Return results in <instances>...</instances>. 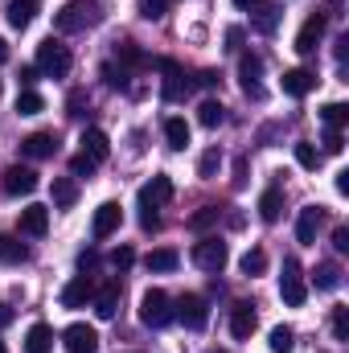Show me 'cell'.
<instances>
[{"mask_svg":"<svg viewBox=\"0 0 349 353\" xmlns=\"http://www.w3.org/2000/svg\"><path fill=\"white\" fill-rule=\"evenodd\" d=\"M103 21V4L99 0H70L62 4V12L54 17L58 33H83V29H94Z\"/></svg>","mask_w":349,"mask_h":353,"instance_id":"obj_1","label":"cell"},{"mask_svg":"<svg viewBox=\"0 0 349 353\" xmlns=\"http://www.w3.org/2000/svg\"><path fill=\"white\" fill-rule=\"evenodd\" d=\"M70 66H74L70 50H66V46H58L54 37L37 46V70H41V74H50V79H66V74H70Z\"/></svg>","mask_w":349,"mask_h":353,"instance_id":"obj_2","label":"cell"},{"mask_svg":"<svg viewBox=\"0 0 349 353\" xmlns=\"http://www.w3.org/2000/svg\"><path fill=\"white\" fill-rule=\"evenodd\" d=\"M140 321H144L148 329H165V325L173 321V300H169L161 288H148V292L140 296Z\"/></svg>","mask_w":349,"mask_h":353,"instance_id":"obj_3","label":"cell"},{"mask_svg":"<svg viewBox=\"0 0 349 353\" xmlns=\"http://www.w3.org/2000/svg\"><path fill=\"white\" fill-rule=\"evenodd\" d=\"M148 66H157V70H165V83H161V94L169 99V103H181V99H189V90H193V79L169 62V58H157V62H148Z\"/></svg>","mask_w":349,"mask_h":353,"instance_id":"obj_4","label":"cell"},{"mask_svg":"<svg viewBox=\"0 0 349 353\" xmlns=\"http://www.w3.org/2000/svg\"><path fill=\"white\" fill-rule=\"evenodd\" d=\"M279 296L288 308H300L308 300V288H304V275H300V263L296 259H283V275H279Z\"/></svg>","mask_w":349,"mask_h":353,"instance_id":"obj_5","label":"cell"},{"mask_svg":"<svg viewBox=\"0 0 349 353\" xmlns=\"http://www.w3.org/2000/svg\"><path fill=\"white\" fill-rule=\"evenodd\" d=\"M173 316H181V325H185V329L201 333V329L210 325V304H206L201 296H193V292H189V296H181V304H177Z\"/></svg>","mask_w":349,"mask_h":353,"instance_id":"obj_6","label":"cell"},{"mask_svg":"<svg viewBox=\"0 0 349 353\" xmlns=\"http://www.w3.org/2000/svg\"><path fill=\"white\" fill-rule=\"evenodd\" d=\"M226 259H230V255H226V243H222V239H201V243L193 247V263L201 267V271H214V275H218V271L226 267Z\"/></svg>","mask_w":349,"mask_h":353,"instance_id":"obj_7","label":"cell"},{"mask_svg":"<svg viewBox=\"0 0 349 353\" xmlns=\"http://www.w3.org/2000/svg\"><path fill=\"white\" fill-rule=\"evenodd\" d=\"M325 25H329V21H325V12H312V17L300 25V33H296V46H292V50L308 58V54L321 46V37H325Z\"/></svg>","mask_w":349,"mask_h":353,"instance_id":"obj_8","label":"cell"},{"mask_svg":"<svg viewBox=\"0 0 349 353\" xmlns=\"http://www.w3.org/2000/svg\"><path fill=\"white\" fill-rule=\"evenodd\" d=\"M58 136L54 132H33V136H25L21 140V157H29V161H50V157H58Z\"/></svg>","mask_w":349,"mask_h":353,"instance_id":"obj_9","label":"cell"},{"mask_svg":"<svg viewBox=\"0 0 349 353\" xmlns=\"http://www.w3.org/2000/svg\"><path fill=\"white\" fill-rule=\"evenodd\" d=\"M119 222H123V210H119V201H103L99 210H94V222H90V234L103 243V239H111L115 230H119Z\"/></svg>","mask_w":349,"mask_h":353,"instance_id":"obj_10","label":"cell"},{"mask_svg":"<svg viewBox=\"0 0 349 353\" xmlns=\"http://www.w3.org/2000/svg\"><path fill=\"white\" fill-rule=\"evenodd\" d=\"M62 345H66V353H99V333L90 325H70L62 333Z\"/></svg>","mask_w":349,"mask_h":353,"instance_id":"obj_11","label":"cell"},{"mask_svg":"<svg viewBox=\"0 0 349 353\" xmlns=\"http://www.w3.org/2000/svg\"><path fill=\"white\" fill-rule=\"evenodd\" d=\"M119 296H123L119 275H115V279H107V283H103V292H94V312H99V321H111V316L119 312Z\"/></svg>","mask_w":349,"mask_h":353,"instance_id":"obj_12","label":"cell"},{"mask_svg":"<svg viewBox=\"0 0 349 353\" xmlns=\"http://www.w3.org/2000/svg\"><path fill=\"white\" fill-rule=\"evenodd\" d=\"M255 325H259V312H255V304L239 300V304L230 308V333H235L239 341H247V337L255 333Z\"/></svg>","mask_w":349,"mask_h":353,"instance_id":"obj_13","label":"cell"},{"mask_svg":"<svg viewBox=\"0 0 349 353\" xmlns=\"http://www.w3.org/2000/svg\"><path fill=\"white\" fill-rule=\"evenodd\" d=\"M173 197V181L161 173V176H152L144 189H140V210H161L165 201Z\"/></svg>","mask_w":349,"mask_h":353,"instance_id":"obj_14","label":"cell"},{"mask_svg":"<svg viewBox=\"0 0 349 353\" xmlns=\"http://www.w3.org/2000/svg\"><path fill=\"white\" fill-rule=\"evenodd\" d=\"M90 300H94V283H90V275H74V279L62 288V308H87Z\"/></svg>","mask_w":349,"mask_h":353,"instance_id":"obj_15","label":"cell"},{"mask_svg":"<svg viewBox=\"0 0 349 353\" xmlns=\"http://www.w3.org/2000/svg\"><path fill=\"white\" fill-rule=\"evenodd\" d=\"M37 189V173L29 169V165H12L8 173H4V193H12V197H29Z\"/></svg>","mask_w":349,"mask_h":353,"instance_id":"obj_16","label":"cell"},{"mask_svg":"<svg viewBox=\"0 0 349 353\" xmlns=\"http://www.w3.org/2000/svg\"><path fill=\"white\" fill-rule=\"evenodd\" d=\"M259 74H263V58L259 54H243V58H239V79H243V90H247L251 99H263Z\"/></svg>","mask_w":349,"mask_h":353,"instance_id":"obj_17","label":"cell"},{"mask_svg":"<svg viewBox=\"0 0 349 353\" xmlns=\"http://www.w3.org/2000/svg\"><path fill=\"white\" fill-rule=\"evenodd\" d=\"M17 226H21V234L41 239V234L50 230V210H46V205H25L21 218H17Z\"/></svg>","mask_w":349,"mask_h":353,"instance_id":"obj_18","label":"cell"},{"mask_svg":"<svg viewBox=\"0 0 349 353\" xmlns=\"http://www.w3.org/2000/svg\"><path fill=\"white\" fill-rule=\"evenodd\" d=\"M317 230H321V205H304L300 218H296V243L312 247L317 243Z\"/></svg>","mask_w":349,"mask_h":353,"instance_id":"obj_19","label":"cell"},{"mask_svg":"<svg viewBox=\"0 0 349 353\" xmlns=\"http://www.w3.org/2000/svg\"><path fill=\"white\" fill-rule=\"evenodd\" d=\"M79 144H83V157H90V161H94V165H103V161H107V157H111V140H107V136H103V132H99V128H87V132H83V140H79Z\"/></svg>","mask_w":349,"mask_h":353,"instance_id":"obj_20","label":"cell"},{"mask_svg":"<svg viewBox=\"0 0 349 353\" xmlns=\"http://www.w3.org/2000/svg\"><path fill=\"white\" fill-rule=\"evenodd\" d=\"M308 90H317V74H312V70H300V66H296V70H288V74H283V94L304 99Z\"/></svg>","mask_w":349,"mask_h":353,"instance_id":"obj_21","label":"cell"},{"mask_svg":"<svg viewBox=\"0 0 349 353\" xmlns=\"http://www.w3.org/2000/svg\"><path fill=\"white\" fill-rule=\"evenodd\" d=\"M50 193H54V205H58V210H70V205L79 201V181H74V176H54Z\"/></svg>","mask_w":349,"mask_h":353,"instance_id":"obj_22","label":"cell"},{"mask_svg":"<svg viewBox=\"0 0 349 353\" xmlns=\"http://www.w3.org/2000/svg\"><path fill=\"white\" fill-rule=\"evenodd\" d=\"M279 214H283V189L271 185V189L259 193V218L263 222H279Z\"/></svg>","mask_w":349,"mask_h":353,"instance_id":"obj_23","label":"cell"},{"mask_svg":"<svg viewBox=\"0 0 349 353\" xmlns=\"http://www.w3.org/2000/svg\"><path fill=\"white\" fill-rule=\"evenodd\" d=\"M25 353H54V329L50 325H33L25 333Z\"/></svg>","mask_w":349,"mask_h":353,"instance_id":"obj_24","label":"cell"},{"mask_svg":"<svg viewBox=\"0 0 349 353\" xmlns=\"http://www.w3.org/2000/svg\"><path fill=\"white\" fill-rule=\"evenodd\" d=\"M29 259V247L21 243V239H12V234H0V263H25Z\"/></svg>","mask_w":349,"mask_h":353,"instance_id":"obj_25","label":"cell"},{"mask_svg":"<svg viewBox=\"0 0 349 353\" xmlns=\"http://www.w3.org/2000/svg\"><path fill=\"white\" fill-rule=\"evenodd\" d=\"M165 140H169V148H173V152H185V148H189V123H185V119H165Z\"/></svg>","mask_w":349,"mask_h":353,"instance_id":"obj_26","label":"cell"},{"mask_svg":"<svg viewBox=\"0 0 349 353\" xmlns=\"http://www.w3.org/2000/svg\"><path fill=\"white\" fill-rule=\"evenodd\" d=\"M177 263H181V255H177L173 247H157V251H148V259H144L148 271H177Z\"/></svg>","mask_w":349,"mask_h":353,"instance_id":"obj_27","label":"cell"},{"mask_svg":"<svg viewBox=\"0 0 349 353\" xmlns=\"http://www.w3.org/2000/svg\"><path fill=\"white\" fill-rule=\"evenodd\" d=\"M222 119H226V107H222L218 99H206V103L197 107V123H201V128H218Z\"/></svg>","mask_w":349,"mask_h":353,"instance_id":"obj_28","label":"cell"},{"mask_svg":"<svg viewBox=\"0 0 349 353\" xmlns=\"http://www.w3.org/2000/svg\"><path fill=\"white\" fill-rule=\"evenodd\" d=\"M279 17H283V8H275V4H259V8H255V29H259V33H275Z\"/></svg>","mask_w":349,"mask_h":353,"instance_id":"obj_29","label":"cell"},{"mask_svg":"<svg viewBox=\"0 0 349 353\" xmlns=\"http://www.w3.org/2000/svg\"><path fill=\"white\" fill-rule=\"evenodd\" d=\"M37 111H46V99H41L33 87H25L21 94H17V115H37Z\"/></svg>","mask_w":349,"mask_h":353,"instance_id":"obj_30","label":"cell"},{"mask_svg":"<svg viewBox=\"0 0 349 353\" xmlns=\"http://www.w3.org/2000/svg\"><path fill=\"white\" fill-rule=\"evenodd\" d=\"M267 345H271V353H292V350H296V333H292L288 325H275Z\"/></svg>","mask_w":349,"mask_h":353,"instance_id":"obj_31","label":"cell"},{"mask_svg":"<svg viewBox=\"0 0 349 353\" xmlns=\"http://www.w3.org/2000/svg\"><path fill=\"white\" fill-rule=\"evenodd\" d=\"M29 21H33V4L29 0H12L8 4V25L12 29H29Z\"/></svg>","mask_w":349,"mask_h":353,"instance_id":"obj_32","label":"cell"},{"mask_svg":"<svg viewBox=\"0 0 349 353\" xmlns=\"http://www.w3.org/2000/svg\"><path fill=\"white\" fill-rule=\"evenodd\" d=\"M321 119H325L329 128H337V132H341V128L349 123V107H346V103H325V107H321Z\"/></svg>","mask_w":349,"mask_h":353,"instance_id":"obj_33","label":"cell"},{"mask_svg":"<svg viewBox=\"0 0 349 353\" xmlns=\"http://www.w3.org/2000/svg\"><path fill=\"white\" fill-rule=\"evenodd\" d=\"M317 288H321V292L341 288V267H337V263H321V267H317Z\"/></svg>","mask_w":349,"mask_h":353,"instance_id":"obj_34","label":"cell"},{"mask_svg":"<svg viewBox=\"0 0 349 353\" xmlns=\"http://www.w3.org/2000/svg\"><path fill=\"white\" fill-rule=\"evenodd\" d=\"M218 214H222L218 205H201V210H197V214L189 218V230H197V234H201V230H210V226L218 222Z\"/></svg>","mask_w":349,"mask_h":353,"instance_id":"obj_35","label":"cell"},{"mask_svg":"<svg viewBox=\"0 0 349 353\" xmlns=\"http://www.w3.org/2000/svg\"><path fill=\"white\" fill-rule=\"evenodd\" d=\"M239 267H243V275H263V271H267V251H259V247L247 251V255L239 259Z\"/></svg>","mask_w":349,"mask_h":353,"instance_id":"obj_36","label":"cell"},{"mask_svg":"<svg viewBox=\"0 0 349 353\" xmlns=\"http://www.w3.org/2000/svg\"><path fill=\"white\" fill-rule=\"evenodd\" d=\"M218 165H222V152H218V148H206V152H201V161H197V176H206V181H210V176L218 173Z\"/></svg>","mask_w":349,"mask_h":353,"instance_id":"obj_37","label":"cell"},{"mask_svg":"<svg viewBox=\"0 0 349 353\" xmlns=\"http://www.w3.org/2000/svg\"><path fill=\"white\" fill-rule=\"evenodd\" d=\"M296 165H300V169H317V165H321V152H317L308 140H300V144H296Z\"/></svg>","mask_w":349,"mask_h":353,"instance_id":"obj_38","label":"cell"},{"mask_svg":"<svg viewBox=\"0 0 349 353\" xmlns=\"http://www.w3.org/2000/svg\"><path fill=\"white\" fill-rule=\"evenodd\" d=\"M115 58H119L123 66H148V58H144V54H140V50H136L132 41H123V46L115 50Z\"/></svg>","mask_w":349,"mask_h":353,"instance_id":"obj_39","label":"cell"},{"mask_svg":"<svg viewBox=\"0 0 349 353\" xmlns=\"http://www.w3.org/2000/svg\"><path fill=\"white\" fill-rule=\"evenodd\" d=\"M66 115L70 119H83L87 115V90H70L66 94Z\"/></svg>","mask_w":349,"mask_h":353,"instance_id":"obj_40","label":"cell"},{"mask_svg":"<svg viewBox=\"0 0 349 353\" xmlns=\"http://www.w3.org/2000/svg\"><path fill=\"white\" fill-rule=\"evenodd\" d=\"M169 12V0H140V17L144 21H161Z\"/></svg>","mask_w":349,"mask_h":353,"instance_id":"obj_41","label":"cell"},{"mask_svg":"<svg viewBox=\"0 0 349 353\" xmlns=\"http://www.w3.org/2000/svg\"><path fill=\"white\" fill-rule=\"evenodd\" d=\"M132 263H136V251H132V247H115V251H111V267H115V271H128Z\"/></svg>","mask_w":349,"mask_h":353,"instance_id":"obj_42","label":"cell"},{"mask_svg":"<svg viewBox=\"0 0 349 353\" xmlns=\"http://www.w3.org/2000/svg\"><path fill=\"white\" fill-rule=\"evenodd\" d=\"M333 333L337 341H349V308H333Z\"/></svg>","mask_w":349,"mask_h":353,"instance_id":"obj_43","label":"cell"},{"mask_svg":"<svg viewBox=\"0 0 349 353\" xmlns=\"http://www.w3.org/2000/svg\"><path fill=\"white\" fill-rule=\"evenodd\" d=\"M321 144H325V152H329V157H337V152H341V148H346V136H341V132H337V128H329V132H325V140H321Z\"/></svg>","mask_w":349,"mask_h":353,"instance_id":"obj_44","label":"cell"},{"mask_svg":"<svg viewBox=\"0 0 349 353\" xmlns=\"http://www.w3.org/2000/svg\"><path fill=\"white\" fill-rule=\"evenodd\" d=\"M90 173H94V161H90V157H83V152H79V157L70 161V176H90Z\"/></svg>","mask_w":349,"mask_h":353,"instance_id":"obj_45","label":"cell"},{"mask_svg":"<svg viewBox=\"0 0 349 353\" xmlns=\"http://www.w3.org/2000/svg\"><path fill=\"white\" fill-rule=\"evenodd\" d=\"M103 79H107V87H115V90L128 87V74H123V70H115V66H103Z\"/></svg>","mask_w":349,"mask_h":353,"instance_id":"obj_46","label":"cell"},{"mask_svg":"<svg viewBox=\"0 0 349 353\" xmlns=\"http://www.w3.org/2000/svg\"><path fill=\"white\" fill-rule=\"evenodd\" d=\"M99 267V251H79V271L87 275V271H94Z\"/></svg>","mask_w":349,"mask_h":353,"instance_id":"obj_47","label":"cell"},{"mask_svg":"<svg viewBox=\"0 0 349 353\" xmlns=\"http://www.w3.org/2000/svg\"><path fill=\"white\" fill-rule=\"evenodd\" d=\"M243 185H247V157L235 161V189H243Z\"/></svg>","mask_w":349,"mask_h":353,"instance_id":"obj_48","label":"cell"},{"mask_svg":"<svg viewBox=\"0 0 349 353\" xmlns=\"http://www.w3.org/2000/svg\"><path fill=\"white\" fill-rule=\"evenodd\" d=\"M239 46H243V29L230 25V29H226V50H239Z\"/></svg>","mask_w":349,"mask_h":353,"instance_id":"obj_49","label":"cell"},{"mask_svg":"<svg viewBox=\"0 0 349 353\" xmlns=\"http://www.w3.org/2000/svg\"><path fill=\"white\" fill-rule=\"evenodd\" d=\"M333 247H337V251H341V255H346V251H349V230H346V226H341V230H337V234H333Z\"/></svg>","mask_w":349,"mask_h":353,"instance_id":"obj_50","label":"cell"},{"mask_svg":"<svg viewBox=\"0 0 349 353\" xmlns=\"http://www.w3.org/2000/svg\"><path fill=\"white\" fill-rule=\"evenodd\" d=\"M33 79H37V70H33V66H21V90L33 87Z\"/></svg>","mask_w":349,"mask_h":353,"instance_id":"obj_51","label":"cell"},{"mask_svg":"<svg viewBox=\"0 0 349 353\" xmlns=\"http://www.w3.org/2000/svg\"><path fill=\"white\" fill-rule=\"evenodd\" d=\"M197 83H201V87H218V74H214V70H201Z\"/></svg>","mask_w":349,"mask_h":353,"instance_id":"obj_52","label":"cell"},{"mask_svg":"<svg viewBox=\"0 0 349 353\" xmlns=\"http://www.w3.org/2000/svg\"><path fill=\"white\" fill-rule=\"evenodd\" d=\"M337 193H349V169H341V173H337Z\"/></svg>","mask_w":349,"mask_h":353,"instance_id":"obj_53","label":"cell"},{"mask_svg":"<svg viewBox=\"0 0 349 353\" xmlns=\"http://www.w3.org/2000/svg\"><path fill=\"white\" fill-rule=\"evenodd\" d=\"M4 325H12V308H8V304H0V329H4Z\"/></svg>","mask_w":349,"mask_h":353,"instance_id":"obj_54","label":"cell"},{"mask_svg":"<svg viewBox=\"0 0 349 353\" xmlns=\"http://www.w3.org/2000/svg\"><path fill=\"white\" fill-rule=\"evenodd\" d=\"M235 4H239V8H259L263 0H235Z\"/></svg>","mask_w":349,"mask_h":353,"instance_id":"obj_55","label":"cell"},{"mask_svg":"<svg viewBox=\"0 0 349 353\" xmlns=\"http://www.w3.org/2000/svg\"><path fill=\"white\" fill-rule=\"evenodd\" d=\"M4 58H8V46H4V41H0V62H4Z\"/></svg>","mask_w":349,"mask_h":353,"instance_id":"obj_56","label":"cell"},{"mask_svg":"<svg viewBox=\"0 0 349 353\" xmlns=\"http://www.w3.org/2000/svg\"><path fill=\"white\" fill-rule=\"evenodd\" d=\"M0 353H8V350H4V341H0Z\"/></svg>","mask_w":349,"mask_h":353,"instance_id":"obj_57","label":"cell"},{"mask_svg":"<svg viewBox=\"0 0 349 353\" xmlns=\"http://www.w3.org/2000/svg\"><path fill=\"white\" fill-rule=\"evenodd\" d=\"M29 4H37V0H29Z\"/></svg>","mask_w":349,"mask_h":353,"instance_id":"obj_58","label":"cell"},{"mask_svg":"<svg viewBox=\"0 0 349 353\" xmlns=\"http://www.w3.org/2000/svg\"><path fill=\"white\" fill-rule=\"evenodd\" d=\"M210 353H218V350H210Z\"/></svg>","mask_w":349,"mask_h":353,"instance_id":"obj_59","label":"cell"},{"mask_svg":"<svg viewBox=\"0 0 349 353\" xmlns=\"http://www.w3.org/2000/svg\"><path fill=\"white\" fill-rule=\"evenodd\" d=\"M0 90H4V87H0Z\"/></svg>","mask_w":349,"mask_h":353,"instance_id":"obj_60","label":"cell"}]
</instances>
